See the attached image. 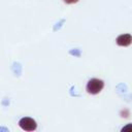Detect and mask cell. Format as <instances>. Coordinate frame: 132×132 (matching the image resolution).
I'll list each match as a JSON object with an SVG mask.
<instances>
[{
    "label": "cell",
    "mask_w": 132,
    "mask_h": 132,
    "mask_svg": "<svg viewBox=\"0 0 132 132\" xmlns=\"http://www.w3.org/2000/svg\"><path fill=\"white\" fill-rule=\"evenodd\" d=\"M103 87H104L103 80H101L99 78H92L87 84V91H88L89 94L96 95V94H99L102 91Z\"/></svg>",
    "instance_id": "1"
},
{
    "label": "cell",
    "mask_w": 132,
    "mask_h": 132,
    "mask_svg": "<svg viewBox=\"0 0 132 132\" xmlns=\"http://www.w3.org/2000/svg\"><path fill=\"white\" fill-rule=\"evenodd\" d=\"M19 126L24 130V131H34L37 128V124L36 122L31 119V118H22L19 121Z\"/></svg>",
    "instance_id": "2"
},
{
    "label": "cell",
    "mask_w": 132,
    "mask_h": 132,
    "mask_svg": "<svg viewBox=\"0 0 132 132\" xmlns=\"http://www.w3.org/2000/svg\"><path fill=\"white\" fill-rule=\"evenodd\" d=\"M117 44L120 46H128L132 43V36L130 34H123L117 37Z\"/></svg>",
    "instance_id": "3"
},
{
    "label": "cell",
    "mask_w": 132,
    "mask_h": 132,
    "mask_svg": "<svg viewBox=\"0 0 132 132\" xmlns=\"http://www.w3.org/2000/svg\"><path fill=\"white\" fill-rule=\"evenodd\" d=\"M122 131H123V132H126V131H128V132H132V124H129V125L125 126V127L122 129Z\"/></svg>",
    "instance_id": "4"
},
{
    "label": "cell",
    "mask_w": 132,
    "mask_h": 132,
    "mask_svg": "<svg viewBox=\"0 0 132 132\" xmlns=\"http://www.w3.org/2000/svg\"><path fill=\"white\" fill-rule=\"evenodd\" d=\"M66 4H74L76 2H78V0H63Z\"/></svg>",
    "instance_id": "5"
}]
</instances>
